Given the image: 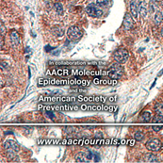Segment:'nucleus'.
<instances>
[{"instance_id": "1", "label": "nucleus", "mask_w": 163, "mask_h": 163, "mask_svg": "<svg viewBox=\"0 0 163 163\" xmlns=\"http://www.w3.org/2000/svg\"><path fill=\"white\" fill-rule=\"evenodd\" d=\"M47 75H111V70L109 71H83L75 69H54L48 70Z\"/></svg>"}, {"instance_id": "2", "label": "nucleus", "mask_w": 163, "mask_h": 163, "mask_svg": "<svg viewBox=\"0 0 163 163\" xmlns=\"http://www.w3.org/2000/svg\"><path fill=\"white\" fill-rule=\"evenodd\" d=\"M90 80H84L79 78H73V79H43L40 78L38 80L39 86H45V85H81V86H88L90 85Z\"/></svg>"}, {"instance_id": "3", "label": "nucleus", "mask_w": 163, "mask_h": 163, "mask_svg": "<svg viewBox=\"0 0 163 163\" xmlns=\"http://www.w3.org/2000/svg\"><path fill=\"white\" fill-rule=\"evenodd\" d=\"M4 148L7 151L9 156H15L20 150V145L15 140H7L4 142Z\"/></svg>"}, {"instance_id": "4", "label": "nucleus", "mask_w": 163, "mask_h": 163, "mask_svg": "<svg viewBox=\"0 0 163 163\" xmlns=\"http://www.w3.org/2000/svg\"><path fill=\"white\" fill-rule=\"evenodd\" d=\"M83 36V32L78 25L70 27L67 30V37L71 41H78Z\"/></svg>"}, {"instance_id": "5", "label": "nucleus", "mask_w": 163, "mask_h": 163, "mask_svg": "<svg viewBox=\"0 0 163 163\" xmlns=\"http://www.w3.org/2000/svg\"><path fill=\"white\" fill-rule=\"evenodd\" d=\"M128 52H127L126 49L124 48H120L118 50H116L114 54H113V58L117 62L119 63H125L127 59H128Z\"/></svg>"}, {"instance_id": "6", "label": "nucleus", "mask_w": 163, "mask_h": 163, "mask_svg": "<svg viewBox=\"0 0 163 163\" xmlns=\"http://www.w3.org/2000/svg\"><path fill=\"white\" fill-rule=\"evenodd\" d=\"M81 109L84 110H106L111 111V112H116L118 110V108L109 106H81Z\"/></svg>"}, {"instance_id": "7", "label": "nucleus", "mask_w": 163, "mask_h": 163, "mask_svg": "<svg viewBox=\"0 0 163 163\" xmlns=\"http://www.w3.org/2000/svg\"><path fill=\"white\" fill-rule=\"evenodd\" d=\"M86 12H87V14L91 17H100L103 15L102 9H98L97 6H95L94 4H90L86 9Z\"/></svg>"}, {"instance_id": "8", "label": "nucleus", "mask_w": 163, "mask_h": 163, "mask_svg": "<svg viewBox=\"0 0 163 163\" xmlns=\"http://www.w3.org/2000/svg\"><path fill=\"white\" fill-rule=\"evenodd\" d=\"M161 142L157 139H151L146 142V148L150 151H159L160 149Z\"/></svg>"}, {"instance_id": "9", "label": "nucleus", "mask_w": 163, "mask_h": 163, "mask_svg": "<svg viewBox=\"0 0 163 163\" xmlns=\"http://www.w3.org/2000/svg\"><path fill=\"white\" fill-rule=\"evenodd\" d=\"M149 12V5L146 0H141L139 3V12L142 18H146Z\"/></svg>"}, {"instance_id": "10", "label": "nucleus", "mask_w": 163, "mask_h": 163, "mask_svg": "<svg viewBox=\"0 0 163 163\" xmlns=\"http://www.w3.org/2000/svg\"><path fill=\"white\" fill-rule=\"evenodd\" d=\"M133 25H134V21H133V18H132V15L130 13H126L124 19V28L125 30H129L133 28Z\"/></svg>"}, {"instance_id": "11", "label": "nucleus", "mask_w": 163, "mask_h": 163, "mask_svg": "<svg viewBox=\"0 0 163 163\" xmlns=\"http://www.w3.org/2000/svg\"><path fill=\"white\" fill-rule=\"evenodd\" d=\"M94 84H100V85H117L118 81L115 78L113 79H101V78H94L93 79Z\"/></svg>"}, {"instance_id": "12", "label": "nucleus", "mask_w": 163, "mask_h": 163, "mask_svg": "<svg viewBox=\"0 0 163 163\" xmlns=\"http://www.w3.org/2000/svg\"><path fill=\"white\" fill-rule=\"evenodd\" d=\"M51 65H87V62H67V60H64V62H50Z\"/></svg>"}, {"instance_id": "13", "label": "nucleus", "mask_w": 163, "mask_h": 163, "mask_svg": "<svg viewBox=\"0 0 163 163\" xmlns=\"http://www.w3.org/2000/svg\"><path fill=\"white\" fill-rule=\"evenodd\" d=\"M39 108L42 109H55V110H74L78 109V106H39Z\"/></svg>"}, {"instance_id": "14", "label": "nucleus", "mask_w": 163, "mask_h": 163, "mask_svg": "<svg viewBox=\"0 0 163 163\" xmlns=\"http://www.w3.org/2000/svg\"><path fill=\"white\" fill-rule=\"evenodd\" d=\"M9 38H11V42L13 47H17L20 44V37L17 31H12L9 34Z\"/></svg>"}, {"instance_id": "15", "label": "nucleus", "mask_w": 163, "mask_h": 163, "mask_svg": "<svg viewBox=\"0 0 163 163\" xmlns=\"http://www.w3.org/2000/svg\"><path fill=\"white\" fill-rule=\"evenodd\" d=\"M130 12H131V15L133 16L135 19L138 18V14H139V6L137 5V2L136 1H131L130 3Z\"/></svg>"}, {"instance_id": "16", "label": "nucleus", "mask_w": 163, "mask_h": 163, "mask_svg": "<svg viewBox=\"0 0 163 163\" xmlns=\"http://www.w3.org/2000/svg\"><path fill=\"white\" fill-rule=\"evenodd\" d=\"M75 159L76 162H88L89 161L86 153H83V152L78 153V154H76L75 156Z\"/></svg>"}, {"instance_id": "17", "label": "nucleus", "mask_w": 163, "mask_h": 163, "mask_svg": "<svg viewBox=\"0 0 163 163\" xmlns=\"http://www.w3.org/2000/svg\"><path fill=\"white\" fill-rule=\"evenodd\" d=\"M140 121L143 122V123H148L151 121V113L149 111H144L142 112L141 115L140 116Z\"/></svg>"}, {"instance_id": "18", "label": "nucleus", "mask_w": 163, "mask_h": 163, "mask_svg": "<svg viewBox=\"0 0 163 163\" xmlns=\"http://www.w3.org/2000/svg\"><path fill=\"white\" fill-rule=\"evenodd\" d=\"M163 20V13L161 12H156L155 14V19H154V22L156 25H159Z\"/></svg>"}, {"instance_id": "19", "label": "nucleus", "mask_w": 163, "mask_h": 163, "mask_svg": "<svg viewBox=\"0 0 163 163\" xmlns=\"http://www.w3.org/2000/svg\"><path fill=\"white\" fill-rule=\"evenodd\" d=\"M144 161L146 162H157L159 159H157V157L153 155V154H146L144 156Z\"/></svg>"}, {"instance_id": "20", "label": "nucleus", "mask_w": 163, "mask_h": 163, "mask_svg": "<svg viewBox=\"0 0 163 163\" xmlns=\"http://www.w3.org/2000/svg\"><path fill=\"white\" fill-rule=\"evenodd\" d=\"M152 123L153 124H162L163 123V115L156 113V115L153 118Z\"/></svg>"}, {"instance_id": "21", "label": "nucleus", "mask_w": 163, "mask_h": 163, "mask_svg": "<svg viewBox=\"0 0 163 163\" xmlns=\"http://www.w3.org/2000/svg\"><path fill=\"white\" fill-rule=\"evenodd\" d=\"M109 70L113 71V72H119V73H123V68L121 67L119 62L114 63L113 65H111L109 67Z\"/></svg>"}, {"instance_id": "22", "label": "nucleus", "mask_w": 163, "mask_h": 163, "mask_svg": "<svg viewBox=\"0 0 163 163\" xmlns=\"http://www.w3.org/2000/svg\"><path fill=\"white\" fill-rule=\"evenodd\" d=\"M134 139H135V141H141L144 139V133L142 131H137L134 135Z\"/></svg>"}, {"instance_id": "23", "label": "nucleus", "mask_w": 163, "mask_h": 163, "mask_svg": "<svg viewBox=\"0 0 163 163\" xmlns=\"http://www.w3.org/2000/svg\"><path fill=\"white\" fill-rule=\"evenodd\" d=\"M55 9H56V12H57V13L59 14V15H62L63 13V7L60 3H56L55 4Z\"/></svg>"}, {"instance_id": "24", "label": "nucleus", "mask_w": 163, "mask_h": 163, "mask_svg": "<svg viewBox=\"0 0 163 163\" xmlns=\"http://www.w3.org/2000/svg\"><path fill=\"white\" fill-rule=\"evenodd\" d=\"M155 110L156 113L163 115V103H157L155 106Z\"/></svg>"}, {"instance_id": "25", "label": "nucleus", "mask_w": 163, "mask_h": 163, "mask_svg": "<svg viewBox=\"0 0 163 163\" xmlns=\"http://www.w3.org/2000/svg\"><path fill=\"white\" fill-rule=\"evenodd\" d=\"M96 4L98 7H106L109 5V0H96Z\"/></svg>"}, {"instance_id": "26", "label": "nucleus", "mask_w": 163, "mask_h": 163, "mask_svg": "<svg viewBox=\"0 0 163 163\" xmlns=\"http://www.w3.org/2000/svg\"><path fill=\"white\" fill-rule=\"evenodd\" d=\"M152 129L154 130L155 132H159V131H160L161 129H162V126L161 125H159V126H157V125H154L152 127Z\"/></svg>"}, {"instance_id": "27", "label": "nucleus", "mask_w": 163, "mask_h": 163, "mask_svg": "<svg viewBox=\"0 0 163 163\" xmlns=\"http://www.w3.org/2000/svg\"><path fill=\"white\" fill-rule=\"evenodd\" d=\"M46 115L48 116V118H50V119H54V117H55V114L52 112V111H46Z\"/></svg>"}, {"instance_id": "28", "label": "nucleus", "mask_w": 163, "mask_h": 163, "mask_svg": "<svg viewBox=\"0 0 163 163\" xmlns=\"http://www.w3.org/2000/svg\"><path fill=\"white\" fill-rule=\"evenodd\" d=\"M5 34V25H3V22H1V36Z\"/></svg>"}, {"instance_id": "29", "label": "nucleus", "mask_w": 163, "mask_h": 163, "mask_svg": "<svg viewBox=\"0 0 163 163\" xmlns=\"http://www.w3.org/2000/svg\"><path fill=\"white\" fill-rule=\"evenodd\" d=\"M160 33H161V36L163 37V28H162V29H161V32H160Z\"/></svg>"}, {"instance_id": "30", "label": "nucleus", "mask_w": 163, "mask_h": 163, "mask_svg": "<svg viewBox=\"0 0 163 163\" xmlns=\"http://www.w3.org/2000/svg\"><path fill=\"white\" fill-rule=\"evenodd\" d=\"M161 5H162V7H163V0H161Z\"/></svg>"}]
</instances>
